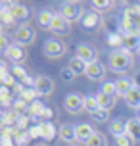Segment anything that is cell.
<instances>
[{
	"instance_id": "7402d4cb",
	"label": "cell",
	"mask_w": 140,
	"mask_h": 146,
	"mask_svg": "<svg viewBox=\"0 0 140 146\" xmlns=\"http://www.w3.org/2000/svg\"><path fill=\"white\" fill-rule=\"evenodd\" d=\"M127 135H131L136 142L140 140V117H133L127 121Z\"/></svg>"
},
{
	"instance_id": "603a6c76",
	"label": "cell",
	"mask_w": 140,
	"mask_h": 146,
	"mask_svg": "<svg viewBox=\"0 0 140 146\" xmlns=\"http://www.w3.org/2000/svg\"><path fill=\"white\" fill-rule=\"evenodd\" d=\"M123 17L140 23V4H129L125 8V12H123Z\"/></svg>"
},
{
	"instance_id": "5bb4252c",
	"label": "cell",
	"mask_w": 140,
	"mask_h": 146,
	"mask_svg": "<svg viewBox=\"0 0 140 146\" xmlns=\"http://www.w3.org/2000/svg\"><path fill=\"white\" fill-rule=\"evenodd\" d=\"M121 35L140 36V23H136V21H133V19H127V17H123V21H121Z\"/></svg>"
},
{
	"instance_id": "83f0119b",
	"label": "cell",
	"mask_w": 140,
	"mask_h": 146,
	"mask_svg": "<svg viewBox=\"0 0 140 146\" xmlns=\"http://www.w3.org/2000/svg\"><path fill=\"white\" fill-rule=\"evenodd\" d=\"M44 111H46V106L42 102H38V100H35V102L31 104V108H29V113L33 117H42Z\"/></svg>"
},
{
	"instance_id": "277c9868",
	"label": "cell",
	"mask_w": 140,
	"mask_h": 146,
	"mask_svg": "<svg viewBox=\"0 0 140 146\" xmlns=\"http://www.w3.org/2000/svg\"><path fill=\"white\" fill-rule=\"evenodd\" d=\"M42 50H44V56L50 60H56V58H61L63 54H65V44L58 40V38H48L42 46Z\"/></svg>"
},
{
	"instance_id": "836d02e7",
	"label": "cell",
	"mask_w": 140,
	"mask_h": 146,
	"mask_svg": "<svg viewBox=\"0 0 140 146\" xmlns=\"http://www.w3.org/2000/svg\"><path fill=\"white\" fill-rule=\"evenodd\" d=\"M59 77H61V81H63V83H73L77 75H75V71L71 69V67H63V69L59 71Z\"/></svg>"
},
{
	"instance_id": "60d3db41",
	"label": "cell",
	"mask_w": 140,
	"mask_h": 146,
	"mask_svg": "<svg viewBox=\"0 0 140 146\" xmlns=\"http://www.w3.org/2000/svg\"><path fill=\"white\" fill-rule=\"evenodd\" d=\"M52 115H54V113H52V110H50V108H46V111H44V115H42V117H44V119H50Z\"/></svg>"
},
{
	"instance_id": "52a82bcc",
	"label": "cell",
	"mask_w": 140,
	"mask_h": 146,
	"mask_svg": "<svg viewBox=\"0 0 140 146\" xmlns=\"http://www.w3.org/2000/svg\"><path fill=\"white\" fill-rule=\"evenodd\" d=\"M2 8H10L12 10L15 21H27L31 15V10L25 4H19V2H2Z\"/></svg>"
},
{
	"instance_id": "8d00e7d4",
	"label": "cell",
	"mask_w": 140,
	"mask_h": 146,
	"mask_svg": "<svg viewBox=\"0 0 140 146\" xmlns=\"http://www.w3.org/2000/svg\"><path fill=\"white\" fill-rule=\"evenodd\" d=\"M121 40H123V35H117V33H110V35H108V44H110V46H115V48H117V46H121Z\"/></svg>"
},
{
	"instance_id": "1f68e13d",
	"label": "cell",
	"mask_w": 140,
	"mask_h": 146,
	"mask_svg": "<svg viewBox=\"0 0 140 146\" xmlns=\"http://www.w3.org/2000/svg\"><path fill=\"white\" fill-rule=\"evenodd\" d=\"M102 92L108 96H117V87H115V81H106L102 83Z\"/></svg>"
},
{
	"instance_id": "7a4b0ae2",
	"label": "cell",
	"mask_w": 140,
	"mask_h": 146,
	"mask_svg": "<svg viewBox=\"0 0 140 146\" xmlns=\"http://www.w3.org/2000/svg\"><path fill=\"white\" fill-rule=\"evenodd\" d=\"M59 14L65 17L67 21H83V17H85V8H83L81 2H65L63 6H61V12Z\"/></svg>"
},
{
	"instance_id": "d6986e66",
	"label": "cell",
	"mask_w": 140,
	"mask_h": 146,
	"mask_svg": "<svg viewBox=\"0 0 140 146\" xmlns=\"http://www.w3.org/2000/svg\"><path fill=\"white\" fill-rule=\"evenodd\" d=\"M121 48L127 52H134L140 48V36H129L123 35V40H121Z\"/></svg>"
},
{
	"instance_id": "4316f807",
	"label": "cell",
	"mask_w": 140,
	"mask_h": 146,
	"mask_svg": "<svg viewBox=\"0 0 140 146\" xmlns=\"http://www.w3.org/2000/svg\"><path fill=\"white\" fill-rule=\"evenodd\" d=\"M37 96L38 94H37V90H35V88H25V87H23L21 92H19V98L25 100L27 104H33L35 100H37Z\"/></svg>"
},
{
	"instance_id": "44dd1931",
	"label": "cell",
	"mask_w": 140,
	"mask_h": 146,
	"mask_svg": "<svg viewBox=\"0 0 140 146\" xmlns=\"http://www.w3.org/2000/svg\"><path fill=\"white\" fill-rule=\"evenodd\" d=\"M67 67H71L75 71V75H87V69H88V64L87 62H83L81 58H71L69 60V64H67Z\"/></svg>"
},
{
	"instance_id": "4dcf8cb0",
	"label": "cell",
	"mask_w": 140,
	"mask_h": 146,
	"mask_svg": "<svg viewBox=\"0 0 140 146\" xmlns=\"http://www.w3.org/2000/svg\"><path fill=\"white\" fill-rule=\"evenodd\" d=\"M0 19H2L4 25H12V23L15 21V17H14V14H12L10 8H2V10H0Z\"/></svg>"
},
{
	"instance_id": "f546056e",
	"label": "cell",
	"mask_w": 140,
	"mask_h": 146,
	"mask_svg": "<svg viewBox=\"0 0 140 146\" xmlns=\"http://www.w3.org/2000/svg\"><path fill=\"white\" fill-rule=\"evenodd\" d=\"M111 6H113L111 0H94L92 2V10L94 12H108V10H111Z\"/></svg>"
},
{
	"instance_id": "2e32d148",
	"label": "cell",
	"mask_w": 140,
	"mask_h": 146,
	"mask_svg": "<svg viewBox=\"0 0 140 146\" xmlns=\"http://www.w3.org/2000/svg\"><path fill=\"white\" fill-rule=\"evenodd\" d=\"M40 127H42V139L48 142L59 137V127H56L52 121H44V123H40Z\"/></svg>"
},
{
	"instance_id": "ee69618b",
	"label": "cell",
	"mask_w": 140,
	"mask_h": 146,
	"mask_svg": "<svg viewBox=\"0 0 140 146\" xmlns=\"http://www.w3.org/2000/svg\"><path fill=\"white\" fill-rule=\"evenodd\" d=\"M71 146H77V144H71Z\"/></svg>"
},
{
	"instance_id": "ba28073f",
	"label": "cell",
	"mask_w": 140,
	"mask_h": 146,
	"mask_svg": "<svg viewBox=\"0 0 140 146\" xmlns=\"http://www.w3.org/2000/svg\"><path fill=\"white\" fill-rule=\"evenodd\" d=\"M35 90H37L38 96H50L54 92V81L48 75H40L35 81Z\"/></svg>"
},
{
	"instance_id": "f1b7e54d",
	"label": "cell",
	"mask_w": 140,
	"mask_h": 146,
	"mask_svg": "<svg viewBox=\"0 0 140 146\" xmlns=\"http://www.w3.org/2000/svg\"><path fill=\"white\" fill-rule=\"evenodd\" d=\"M33 140L29 131H19L15 137V146H29V142Z\"/></svg>"
},
{
	"instance_id": "8fae6325",
	"label": "cell",
	"mask_w": 140,
	"mask_h": 146,
	"mask_svg": "<svg viewBox=\"0 0 140 146\" xmlns=\"http://www.w3.org/2000/svg\"><path fill=\"white\" fill-rule=\"evenodd\" d=\"M81 25H83V27H85L87 31H94V29H98V27L102 25V19H100L98 12L90 10V12H87V14H85V17H83Z\"/></svg>"
},
{
	"instance_id": "3957f363",
	"label": "cell",
	"mask_w": 140,
	"mask_h": 146,
	"mask_svg": "<svg viewBox=\"0 0 140 146\" xmlns=\"http://www.w3.org/2000/svg\"><path fill=\"white\" fill-rule=\"evenodd\" d=\"M35 38H37V31L33 29L31 25H27V23H23L21 27H17V31L14 35L15 44H19V46H29V44L35 42Z\"/></svg>"
},
{
	"instance_id": "9c48e42d",
	"label": "cell",
	"mask_w": 140,
	"mask_h": 146,
	"mask_svg": "<svg viewBox=\"0 0 140 146\" xmlns=\"http://www.w3.org/2000/svg\"><path fill=\"white\" fill-rule=\"evenodd\" d=\"M52 33L54 35H58V36H67L69 33H71V23L67 21L65 17L61 14L56 15V19H54V23H52Z\"/></svg>"
},
{
	"instance_id": "f35d334b",
	"label": "cell",
	"mask_w": 140,
	"mask_h": 146,
	"mask_svg": "<svg viewBox=\"0 0 140 146\" xmlns=\"http://www.w3.org/2000/svg\"><path fill=\"white\" fill-rule=\"evenodd\" d=\"M29 133H31V137L33 139H42V127L40 125H33V127H29Z\"/></svg>"
},
{
	"instance_id": "30bf717a",
	"label": "cell",
	"mask_w": 140,
	"mask_h": 146,
	"mask_svg": "<svg viewBox=\"0 0 140 146\" xmlns=\"http://www.w3.org/2000/svg\"><path fill=\"white\" fill-rule=\"evenodd\" d=\"M6 56H8V60H12V64H14V66H21L23 62L27 60V52L23 50L19 44H12V46L8 48Z\"/></svg>"
},
{
	"instance_id": "6da1fadb",
	"label": "cell",
	"mask_w": 140,
	"mask_h": 146,
	"mask_svg": "<svg viewBox=\"0 0 140 146\" xmlns=\"http://www.w3.org/2000/svg\"><path fill=\"white\" fill-rule=\"evenodd\" d=\"M133 64H134V58H133L131 52L123 50V48L111 52V56H110V69L113 73H125V71H129V69L133 67Z\"/></svg>"
},
{
	"instance_id": "e575fe53",
	"label": "cell",
	"mask_w": 140,
	"mask_h": 146,
	"mask_svg": "<svg viewBox=\"0 0 140 146\" xmlns=\"http://www.w3.org/2000/svg\"><path fill=\"white\" fill-rule=\"evenodd\" d=\"M92 119H94L96 123H106V121L110 119V111L100 108L98 111H94V113H92Z\"/></svg>"
},
{
	"instance_id": "7c38bea8",
	"label": "cell",
	"mask_w": 140,
	"mask_h": 146,
	"mask_svg": "<svg viewBox=\"0 0 140 146\" xmlns=\"http://www.w3.org/2000/svg\"><path fill=\"white\" fill-rule=\"evenodd\" d=\"M59 139L71 146L75 140H77V127H75V125H69V123L59 125Z\"/></svg>"
},
{
	"instance_id": "484cf974",
	"label": "cell",
	"mask_w": 140,
	"mask_h": 146,
	"mask_svg": "<svg viewBox=\"0 0 140 146\" xmlns=\"http://www.w3.org/2000/svg\"><path fill=\"white\" fill-rule=\"evenodd\" d=\"M85 110L88 111L90 115H92L94 111H98V110H100V104H98V98H96V94L85 96Z\"/></svg>"
},
{
	"instance_id": "4fadbf2b",
	"label": "cell",
	"mask_w": 140,
	"mask_h": 146,
	"mask_svg": "<svg viewBox=\"0 0 140 146\" xmlns=\"http://www.w3.org/2000/svg\"><path fill=\"white\" fill-rule=\"evenodd\" d=\"M87 77L90 81H104V77H106V66H104L102 62L90 64L88 69H87Z\"/></svg>"
},
{
	"instance_id": "74e56055",
	"label": "cell",
	"mask_w": 140,
	"mask_h": 146,
	"mask_svg": "<svg viewBox=\"0 0 140 146\" xmlns=\"http://www.w3.org/2000/svg\"><path fill=\"white\" fill-rule=\"evenodd\" d=\"M0 94H2V104H4V106H10V104H12V92H10V88H8V87L2 85Z\"/></svg>"
},
{
	"instance_id": "9a60e30c",
	"label": "cell",
	"mask_w": 140,
	"mask_h": 146,
	"mask_svg": "<svg viewBox=\"0 0 140 146\" xmlns=\"http://www.w3.org/2000/svg\"><path fill=\"white\" fill-rule=\"evenodd\" d=\"M94 135H96V131L92 129V125H88V123L77 125V140H79V142H85V144H88V140L92 139Z\"/></svg>"
},
{
	"instance_id": "e0dca14e",
	"label": "cell",
	"mask_w": 140,
	"mask_h": 146,
	"mask_svg": "<svg viewBox=\"0 0 140 146\" xmlns=\"http://www.w3.org/2000/svg\"><path fill=\"white\" fill-rule=\"evenodd\" d=\"M115 87H117V96H127L134 88V81L127 79V77H121V79L115 81Z\"/></svg>"
},
{
	"instance_id": "5b68a950",
	"label": "cell",
	"mask_w": 140,
	"mask_h": 146,
	"mask_svg": "<svg viewBox=\"0 0 140 146\" xmlns=\"http://www.w3.org/2000/svg\"><path fill=\"white\" fill-rule=\"evenodd\" d=\"M63 106H65V110L69 111V113L77 115L81 110H85V96L77 94V92H69V94L65 96V102H63Z\"/></svg>"
},
{
	"instance_id": "b9f144b4",
	"label": "cell",
	"mask_w": 140,
	"mask_h": 146,
	"mask_svg": "<svg viewBox=\"0 0 140 146\" xmlns=\"http://www.w3.org/2000/svg\"><path fill=\"white\" fill-rule=\"evenodd\" d=\"M133 81H134V85H136V87H140V71L134 75V79H133Z\"/></svg>"
},
{
	"instance_id": "d4e9b609",
	"label": "cell",
	"mask_w": 140,
	"mask_h": 146,
	"mask_svg": "<svg viewBox=\"0 0 140 146\" xmlns=\"http://www.w3.org/2000/svg\"><path fill=\"white\" fill-rule=\"evenodd\" d=\"M96 98H98V104H100L102 110H108L110 111L115 106V96H108V94H104V92H100V94H96Z\"/></svg>"
},
{
	"instance_id": "ffe728a7",
	"label": "cell",
	"mask_w": 140,
	"mask_h": 146,
	"mask_svg": "<svg viewBox=\"0 0 140 146\" xmlns=\"http://www.w3.org/2000/svg\"><path fill=\"white\" fill-rule=\"evenodd\" d=\"M54 19H56V14L50 12V10H42V12L38 14V25H40L42 29H52Z\"/></svg>"
},
{
	"instance_id": "ab89813d",
	"label": "cell",
	"mask_w": 140,
	"mask_h": 146,
	"mask_svg": "<svg viewBox=\"0 0 140 146\" xmlns=\"http://www.w3.org/2000/svg\"><path fill=\"white\" fill-rule=\"evenodd\" d=\"M2 146H15V139L12 137V135L2 133Z\"/></svg>"
},
{
	"instance_id": "7bdbcfd3",
	"label": "cell",
	"mask_w": 140,
	"mask_h": 146,
	"mask_svg": "<svg viewBox=\"0 0 140 146\" xmlns=\"http://www.w3.org/2000/svg\"><path fill=\"white\" fill-rule=\"evenodd\" d=\"M138 117H140V108H138Z\"/></svg>"
},
{
	"instance_id": "8992f818",
	"label": "cell",
	"mask_w": 140,
	"mask_h": 146,
	"mask_svg": "<svg viewBox=\"0 0 140 146\" xmlns=\"http://www.w3.org/2000/svg\"><path fill=\"white\" fill-rule=\"evenodd\" d=\"M77 58H81L83 62H87V64H96L98 62V50H96L92 44H87L83 42L77 46Z\"/></svg>"
},
{
	"instance_id": "d6a6232c",
	"label": "cell",
	"mask_w": 140,
	"mask_h": 146,
	"mask_svg": "<svg viewBox=\"0 0 140 146\" xmlns=\"http://www.w3.org/2000/svg\"><path fill=\"white\" fill-rule=\"evenodd\" d=\"M87 146H108V140H106V137H104L102 133L96 131V135L88 140V144H87Z\"/></svg>"
},
{
	"instance_id": "cb8c5ba5",
	"label": "cell",
	"mask_w": 140,
	"mask_h": 146,
	"mask_svg": "<svg viewBox=\"0 0 140 146\" xmlns=\"http://www.w3.org/2000/svg\"><path fill=\"white\" fill-rule=\"evenodd\" d=\"M125 100H127V104H129L131 108H136V110H138L140 108V87H136V85H134V88L125 96Z\"/></svg>"
},
{
	"instance_id": "d590c367",
	"label": "cell",
	"mask_w": 140,
	"mask_h": 146,
	"mask_svg": "<svg viewBox=\"0 0 140 146\" xmlns=\"http://www.w3.org/2000/svg\"><path fill=\"white\" fill-rule=\"evenodd\" d=\"M136 140L131 137V135H123V137H117L115 139V146H134Z\"/></svg>"
},
{
	"instance_id": "ac0fdd59",
	"label": "cell",
	"mask_w": 140,
	"mask_h": 146,
	"mask_svg": "<svg viewBox=\"0 0 140 146\" xmlns=\"http://www.w3.org/2000/svg\"><path fill=\"white\" fill-rule=\"evenodd\" d=\"M110 133L115 137V139L127 135V121L125 119H113V121L110 123Z\"/></svg>"
}]
</instances>
